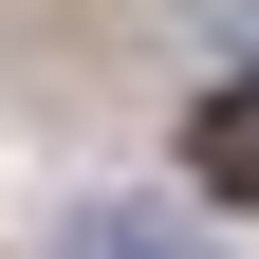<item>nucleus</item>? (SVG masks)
Wrapping results in <instances>:
<instances>
[{
  "label": "nucleus",
  "instance_id": "obj_1",
  "mask_svg": "<svg viewBox=\"0 0 259 259\" xmlns=\"http://www.w3.org/2000/svg\"><path fill=\"white\" fill-rule=\"evenodd\" d=\"M185 167H204L222 204H259V74H222L204 111H185Z\"/></svg>",
  "mask_w": 259,
  "mask_h": 259
},
{
  "label": "nucleus",
  "instance_id": "obj_2",
  "mask_svg": "<svg viewBox=\"0 0 259 259\" xmlns=\"http://www.w3.org/2000/svg\"><path fill=\"white\" fill-rule=\"evenodd\" d=\"M56 259H204V241H185V222H148V204H93Z\"/></svg>",
  "mask_w": 259,
  "mask_h": 259
}]
</instances>
